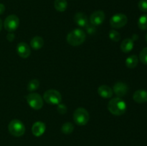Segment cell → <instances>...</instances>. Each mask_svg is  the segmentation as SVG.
<instances>
[{
  "label": "cell",
  "instance_id": "cell-1",
  "mask_svg": "<svg viewBox=\"0 0 147 146\" xmlns=\"http://www.w3.org/2000/svg\"><path fill=\"white\" fill-rule=\"evenodd\" d=\"M108 109L111 114L115 115H121L126 110V104L120 97L111 99L108 104Z\"/></svg>",
  "mask_w": 147,
  "mask_h": 146
},
{
  "label": "cell",
  "instance_id": "cell-2",
  "mask_svg": "<svg viewBox=\"0 0 147 146\" xmlns=\"http://www.w3.org/2000/svg\"><path fill=\"white\" fill-rule=\"evenodd\" d=\"M86 40V34L80 29H76L70 31L67 36V42L72 46H79L83 44Z\"/></svg>",
  "mask_w": 147,
  "mask_h": 146
},
{
  "label": "cell",
  "instance_id": "cell-3",
  "mask_svg": "<svg viewBox=\"0 0 147 146\" xmlns=\"http://www.w3.org/2000/svg\"><path fill=\"white\" fill-rule=\"evenodd\" d=\"M9 132L14 137H21L25 133V127L20 120L14 119L11 120L8 125Z\"/></svg>",
  "mask_w": 147,
  "mask_h": 146
},
{
  "label": "cell",
  "instance_id": "cell-4",
  "mask_svg": "<svg viewBox=\"0 0 147 146\" xmlns=\"http://www.w3.org/2000/svg\"><path fill=\"white\" fill-rule=\"evenodd\" d=\"M89 113L87 110L83 107H78L75 110L73 113V120L78 125H86L89 121Z\"/></svg>",
  "mask_w": 147,
  "mask_h": 146
},
{
  "label": "cell",
  "instance_id": "cell-5",
  "mask_svg": "<svg viewBox=\"0 0 147 146\" xmlns=\"http://www.w3.org/2000/svg\"><path fill=\"white\" fill-rule=\"evenodd\" d=\"M45 101L50 104H58L62 101V96L58 91L55 90H48L44 93Z\"/></svg>",
  "mask_w": 147,
  "mask_h": 146
},
{
  "label": "cell",
  "instance_id": "cell-6",
  "mask_svg": "<svg viewBox=\"0 0 147 146\" xmlns=\"http://www.w3.org/2000/svg\"><path fill=\"white\" fill-rule=\"evenodd\" d=\"M29 105L34 110H40L43 106V100L37 93H30L27 97Z\"/></svg>",
  "mask_w": 147,
  "mask_h": 146
},
{
  "label": "cell",
  "instance_id": "cell-7",
  "mask_svg": "<svg viewBox=\"0 0 147 146\" xmlns=\"http://www.w3.org/2000/svg\"><path fill=\"white\" fill-rule=\"evenodd\" d=\"M128 18L123 14H116L112 16L110 19V24L113 28L120 29L127 24Z\"/></svg>",
  "mask_w": 147,
  "mask_h": 146
},
{
  "label": "cell",
  "instance_id": "cell-8",
  "mask_svg": "<svg viewBox=\"0 0 147 146\" xmlns=\"http://www.w3.org/2000/svg\"><path fill=\"white\" fill-rule=\"evenodd\" d=\"M19 25H20V19L14 14L8 16L4 20V29L9 32L15 31L18 28Z\"/></svg>",
  "mask_w": 147,
  "mask_h": 146
},
{
  "label": "cell",
  "instance_id": "cell-9",
  "mask_svg": "<svg viewBox=\"0 0 147 146\" xmlns=\"http://www.w3.org/2000/svg\"><path fill=\"white\" fill-rule=\"evenodd\" d=\"M105 14L103 11L98 10L94 11L93 14L90 15V24L94 26H98L101 24L105 20Z\"/></svg>",
  "mask_w": 147,
  "mask_h": 146
},
{
  "label": "cell",
  "instance_id": "cell-10",
  "mask_svg": "<svg viewBox=\"0 0 147 146\" xmlns=\"http://www.w3.org/2000/svg\"><path fill=\"white\" fill-rule=\"evenodd\" d=\"M17 51L19 56L22 58H27L31 54V49L30 46L24 42H20L17 44Z\"/></svg>",
  "mask_w": 147,
  "mask_h": 146
},
{
  "label": "cell",
  "instance_id": "cell-11",
  "mask_svg": "<svg viewBox=\"0 0 147 146\" xmlns=\"http://www.w3.org/2000/svg\"><path fill=\"white\" fill-rule=\"evenodd\" d=\"M128 90H129L128 86L125 83L121 82L116 83L113 88V92H114L115 94L119 96V97H123L124 95H126V93L128 92Z\"/></svg>",
  "mask_w": 147,
  "mask_h": 146
},
{
  "label": "cell",
  "instance_id": "cell-12",
  "mask_svg": "<svg viewBox=\"0 0 147 146\" xmlns=\"http://www.w3.org/2000/svg\"><path fill=\"white\" fill-rule=\"evenodd\" d=\"M45 124L42 122H36L33 124L32 127V134L36 137H40V136L42 135L45 132Z\"/></svg>",
  "mask_w": 147,
  "mask_h": 146
},
{
  "label": "cell",
  "instance_id": "cell-13",
  "mask_svg": "<svg viewBox=\"0 0 147 146\" xmlns=\"http://www.w3.org/2000/svg\"><path fill=\"white\" fill-rule=\"evenodd\" d=\"M98 92L99 95L103 98H111L113 96V90L109 86L103 84V85H100L98 89Z\"/></svg>",
  "mask_w": 147,
  "mask_h": 146
},
{
  "label": "cell",
  "instance_id": "cell-14",
  "mask_svg": "<svg viewBox=\"0 0 147 146\" xmlns=\"http://www.w3.org/2000/svg\"><path fill=\"white\" fill-rule=\"evenodd\" d=\"M133 99L137 103H144L147 102V92L144 90H136L133 95Z\"/></svg>",
  "mask_w": 147,
  "mask_h": 146
},
{
  "label": "cell",
  "instance_id": "cell-15",
  "mask_svg": "<svg viewBox=\"0 0 147 146\" xmlns=\"http://www.w3.org/2000/svg\"><path fill=\"white\" fill-rule=\"evenodd\" d=\"M74 21L78 26L84 27L88 24L87 16L82 12H78L74 16Z\"/></svg>",
  "mask_w": 147,
  "mask_h": 146
},
{
  "label": "cell",
  "instance_id": "cell-16",
  "mask_svg": "<svg viewBox=\"0 0 147 146\" xmlns=\"http://www.w3.org/2000/svg\"><path fill=\"white\" fill-rule=\"evenodd\" d=\"M134 48V40L131 38L125 39L121 44V50L124 53H129Z\"/></svg>",
  "mask_w": 147,
  "mask_h": 146
},
{
  "label": "cell",
  "instance_id": "cell-17",
  "mask_svg": "<svg viewBox=\"0 0 147 146\" xmlns=\"http://www.w3.org/2000/svg\"><path fill=\"white\" fill-rule=\"evenodd\" d=\"M30 45H31L32 48H33L34 50H40L44 45V40L42 39V37L36 36L32 39L31 42H30Z\"/></svg>",
  "mask_w": 147,
  "mask_h": 146
},
{
  "label": "cell",
  "instance_id": "cell-18",
  "mask_svg": "<svg viewBox=\"0 0 147 146\" xmlns=\"http://www.w3.org/2000/svg\"><path fill=\"white\" fill-rule=\"evenodd\" d=\"M138 62H139V59H138L137 56L135 55V54L129 56L126 60V67L130 69L135 68L137 66Z\"/></svg>",
  "mask_w": 147,
  "mask_h": 146
},
{
  "label": "cell",
  "instance_id": "cell-19",
  "mask_svg": "<svg viewBox=\"0 0 147 146\" xmlns=\"http://www.w3.org/2000/svg\"><path fill=\"white\" fill-rule=\"evenodd\" d=\"M54 7L57 11L63 12L66 10L67 7V2L66 0H55Z\"/></svg>",
  "mask_w": 147,
  "mask_h": 146
},
{
  "label": "cell",
  "instance_id": "cell-20",
  "mask_svg": "<svg viewBox=\"0 0 147 146\" xmlns=\"http://www.w3.org/2000/svg\"><path fill=\"white\" fill-rule=\"evenodd\" d=\"M138 27L142 30L147 29V14H143L138 20Z\"/></svg>",
  "mask_w": 147,
  "mask_h": 146
},
{
  "label": "cell",
  "instance_id": "cell-21",
  "mask_svg": "<svg viewBox=\"0 0 147 146\" xmlns=\"http://www.w3.org/2000/svg\"><path fill=\"white\" fill-rule=\"evenodd\" d=\"M74 130V126L71 123H65L61 127V131L64 134H70Z\"/></svg>",
  "mask_w": 147,
  "mask_h": 146
},
{
  "label": "cell",
  "instance_id": "cell-22",
  "mask_svg": "<svg viewBox=\"0 0 147 146\" xmlns=\"http://www.w3.org/2000/svg\"><path fill=\"white\" fill-rule=\"evenodd\" d=\"M40 86V81L37 79H33L27 84V90L30 92H33L37 90Z\"/></svg>",
  "mask_w": 147,
  "mask_h": 146
},
{
  "label": "cell",
  "instance_id": "cell-23",
  "mask_svg": "<svg viewBox=\"0 0 147 146\" xmlns=\"http://www.w3.org/2000/svg\"><path fill=\"white\" fill-rule=\"evenodd\" d=\"M109 37H110V39L112 41L118 42L120 40L121 35L117 31L114 29H111L109 31Z\"/></svg>",
  "mask_w": 147,
  "mask_h": 146
},
{
  "label": "cell",
  "instance_id": "cell-24",
  "mask_svg": "<svg viewBox=\"0 0 147 146\" xmlns=\"http://www.w3.org/2000/svg\"><path fill=\"white\" fill-rule=\"evenodd\" d=\"M139 59L143 64L147 65V47H145L141 51L140 54H139Z\"/></svg>",
  "mask_w": 147,
  "mask_h": 146
},
{
  "label": "cell",
  "instance_id": "cell-25",
  "mask_svg": "<svg viewBox=\"0 0 147 146\" xmlns=\"http://www.w3.org/2000/svg\"><path fill=\"white\" fill-rule=\"evenodd\" d=\"M139 9L143 12H147V0H140L138 3Z\"/></svg>",
  "mask_w": 147,
  "mask_h": 146
},
{
  "label": "cell",
  "instance_id": "cell-26",
  "mask_svg": "<svg viewBox=\"0 0 147 146\" xmlns=\"http://www.w3.org/2000/svg\"><path fill=\"white\" fill-rule=\"evenodd\" d=\"M57 110L61 114H65L67 111V108H66V106L63 104H58V107H57Z\"/></svg>",
  "mask_w": 147,
  "mask_h": 146
},
{
  "label": "cell",
  "instance_id": "cell-27",
  "mask_svg": "<svg viewBox=\"0 0 147 146\" xmlns=\"http://www.w3.org/2000/svg\"><path fill=\"white\" fill-rule=\"evenodd\" d=\"M86 27V29H87V31L88 34H93V33H94L95 31H96V28H95V27H96V26L93 25V24H88Z\"/></svg>",
  "mask_w": 147,
  "mask_h": 146
},
{
  "label": "cell",
  "instance_id": "cell-28",
  "mask_svg": "<svg viewBox=\"0 0 147 146\" xmlns=\"http://www.w3.org/2000/svg\"><path fill=\"white\" fill-rule=\"evenodd\" d=\"M4 11H5V6L1 4V3H0V15L2 14L4 12Z\"/></svg>",
  "mask_w": 147,
  "mask_h": 146
},
{
  "label": "cell",
  "instance_id": "cell-29",
  "mask_svg": "<svg viewBox=\"0 0 147 146\" xmlns=\"http://www.w3.org/2000/svg\"><path fill=\"white\" fill-rule=\"evenodd\" d=\"M1 29H2V21H1V19H0V31H1Z\"/></svg>",
  "mask_w": 147,
  "mask_h": 146
},
{
  "label": "cell",
  "instance_id": "cell-30",
  "mask_svg": "<svg viewBox=\"0 0 147 146\" xmlns=\"http://www.w3.org/2000/svg\"><path fill=\"white\" fill-rule=\"evenodd\" d=\"M146 42H147V34H146Z\"/></svg>",
  "mask_w": 147,
  "mask_h": 146
}]
</instances>
